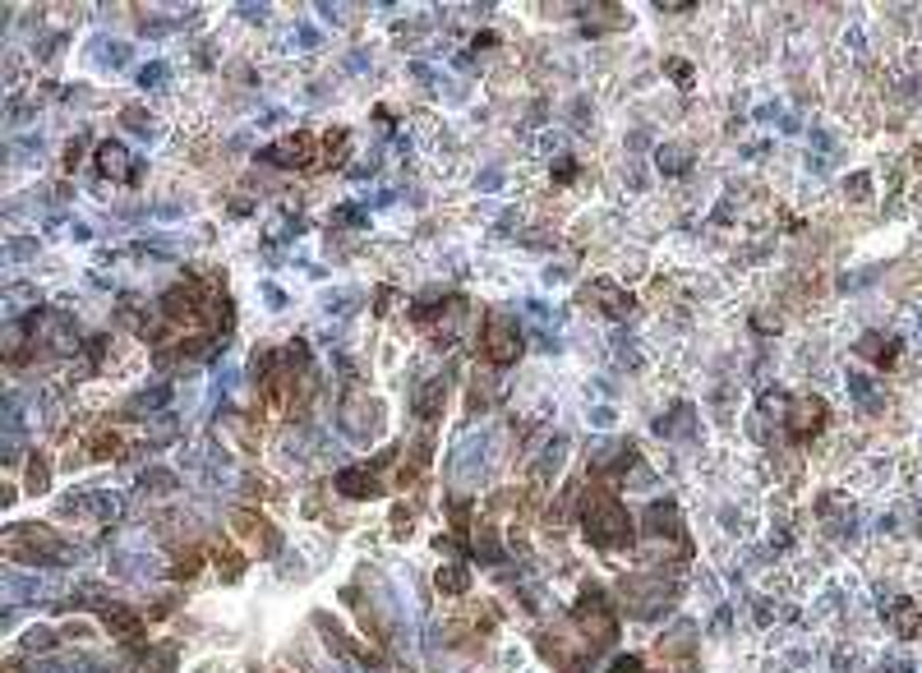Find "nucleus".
Returning <instances> with one entry per match:
<instances>
[{
	"label": "nucleus",
	"mask_w": 922,
	"mask_h": 673,
	"mask_svg": "<svg viewBox=\"0 0 922 673\" xmlns=\"http://www.w3.org/2000/svg\"><path fill=\"white\" fill-rule=\"evenodd\" d=\"M337 489H342L346 498H374V494H379V480H374L370 470L351 466V470H342V475H337Z\"/></svg>",
	"instance_id": "9b49d317"
},
{
	"label": "nucleus",
	"mask_w": 922,
	"mask_h": 673,
	"mask_svg": "<svg viewBox=\"0 0 922 673\" xmlns=\"http://www.w3.org/2000/svg\"><path fill=\"white\" fill-rule=\"evenodd\" d=\"M171 572H176V577H194V572H198V553H180Z\"/></svg>",
	"instance_id": "f3484780"
},
{
	"label": "nucleus",
	"mask_w": 922,
	"mask_h": 673,
	"mask_svg": "<svg viewBox=\"0 0 922 673\" xmlns=\"http://www.w3.org/2000/svg\"><path fill=\"white\" fill-rule=\"evenodd\" d=\"M577 623H581V632H586L595 646H614V637H618V618H614L609 600L599 596V590H586V596H581Z\"/></svg>",
	"instance_id": "7ed1b4c3"
},
{
	"label": "nucleus",
	"mask_w": 922,
	"mask_h": 673,
	"mask_svg": "<svg viewBox=\"0 0 922 673\" xmlns=\"http://www.w3.org/2000/svg\"><path fill=\"white\" fill-rule=\"evenodd\" d=\"M586 296H599V300H605V314H614V319L632 314V296H623V291H618V286H609V282H595Z\"/></svg>",
	"instance_id": "ddd939ff"
},
{
	"label": "nucleus",
	"mask_w": 922,
	"mask_h": 673,
	"mask_svg": "<svg viewBox=\"0 0 922 673\" xmlns=\"http://www.w3.org/2000/svg\"><path fill=\"white\" fill-rule=\"evenodd\" d=\"M655 162H660V171H669V176H683V171L692 167V152H688L683 143H664V148L655 152Z\"/></svg>",
	"instance_id": "4468645a"
},
{
	"label": "nucleus",
	"mask_w": 922,
	"mask_h": 673,
	"mask_svg": "<svg viewBox=\"0 0 922 673\" xmlns=\"http://www.w3.org/2000/svg\"><path fill=\"white\" fill-rule=\"evenodd\" d=\"M881 614H886V623L895 627V637H917V632H922V609H917L913 600H895V605H886Z\"/></svg>",
	"instance_id": "6e6552de"
},
{
	"label": "nucleus",
	"mask_w": 922,
	"mask_h": 673,
	"mask_svg": "<svg viewBox=\"0 0 922 673\" xmlns=\"http://www.w3.org/2000/svg\"><path fill=\"white\" fill-rule=\"evenodd\" d=\"M858 355H867V360H876L881 369H886V365L899 360V341H895V337H881V332H867V337L858 341Z\"/></svg>",
	"instance_id": "9d476101"
},
{
	"label": "nucleus",
	"mask_w": 922,
	"mask_h": 673,
	"mask_svg": "<svg viewBox=\"0 0 922 673\" xmlns=\"http://www.w3.org/2000/svg\"><path fill=\"white\" fill-rule=\"evenodd\" d=\"M32 646H51V632H47V627H32V632H28V650H32Z\"/></svg>",
	"instance_id": "a211bd4d"
},
{
	"label": "nucleus",
	"mask_w": 922,
	"mask_h": 673,
	"mask_svg": "<svg viewBox=\"0 0 922 673\" xmlns=\"http://www.w3.org/2000/svg\"><path fill=\"white\" fill-rule=\"evenodd\" d=\"M5 553L10 559H23V563H51L65 553V544L51 535V531H37V526H14L5 535Z\"/></svg>",
	"instance_id": "f03ea898"
},
{
	"label": "nucleus",
	"mask_w": 922,
	"mask_h": 673,
	"mask_svg": "<svg viewBox=\"0 0 922 673\" xmlns=\"http://www.w3.org/2000/svg\"><path fill=\"white\" fill-rule=\"evenodd\" d=\"M102 623L115 632L120 641H139V637H143V618H139L134 609H125V605H106Z\"/></svg>",
	"instance_id": "1a4fd4ad"
},
{
	"label": "nucleus",
	"mask_w": 922,
	"mask_h": 673,
	"mask_svg": "<svg viewBox=\"0 0 922 673\" xmlns=\"http://www.w3.org/2000/svg\"><path fill=\"white\" fill-rule=\"evenodd\" d=\"M235 531L245 535V540H254V544H263V553H272V549H277V535L268 531V522H263V517H254V512H235Z\"/></svg>",
	"instance_id": "f8f14e48"
},
{
	"label": "nucleus",
	"mask_w": 922,
	"mask_h": 673,
	"mask_svg": "<svg viewBox=\"0 0 922 673\" xmlns=\"http://www.w3.org/2000/svg\"><path fill=\"white\" fill-rule=\"evenodd\" d=\"M466 586H470V572L461 563L438 568V590H443V596H466Z\"/></svg>",
	"instance_id": "2eb2a0df"
},
{
	"label": "nucleus",
	"mask_w": 922,
	"mask_h": 673,
	"mask_svg": "<svg viewBox=\"0 0 922 673\" xmlns=\"http://www.w3.org/2000/svg\"><path fill=\"white\" fill-rule=\"evenodd\" d=\"M97 171L102 176H111V180H130V185H139L143 180V167L134 162V157L120 148V143H97Z\"/></svg>",
	"instance_id": "423d86ee"
},
{
	"label": "nucleus",
	"mask_w": 922,
	"mask_h": 673,
	"mask_svg": "<svg viewBox=\"0 0 922 673\" xmlns=\"http://www.w3.org/2000/svg\"><path fill=\"white\" fill-rule=\"evenodd\" d=\"M581 526H586V540L599 549H614V544L632 540V517L614 494H590L586 512H581Z\"/></svg>",
	"instance_id": "f257e3e1"
},
{
	"label": "nucleus",
	"mask_w": 922,
	"mask_h": 673,
	"mask_svg": "<svg viewBox=\"0 0 922 673\" xmlns=\"http://www.w3.org/2000/svg\"><path fill=\"white\" fill-rule=\"evenodd\" d=\"M784 429H789V439L793 443H812L817 433L826 429V402L821 397H798L784 415Z\"/></svg>",
	"instance_id": "39448f33"
},
{
	"label": "nucleus",
	"mask_w": 922,
	"mask_h": 673,
	"mask_svg": "<svg viewBox=\"0 0 922 673\" xmlns=\"http://www.w3.org/2000/svg\"><path fill=\"white\" fill-rule=\"evenodd\" d=\"M162 78H167V65H162V60H152V65L139 69V84H143V88H157Z\"/></svg>",
	"instance_id": "dca6fc26"
},
{
	"label": "nucleus",
	"mask_w": 922,
	"mask_h": 673,
	"mask_svg": "<svg viewBox=\"0 0 922 673\" xmlns=\"http://www.w3.org/2000/svg\"><path fill=\"white\" fill-rule=\"evenodd\" d=\"M309 157H314L309 134H291V139H277L272 148H263V162L272 167H309Z\"/></svg>",
	"instance_id": "0eeeda50"
},
{
	"label": "nucleus",
	"mask_w": 922,
	"mask_h": 673,
	"mask_svg": "<svg viewBox=\"0 0 922 673\" xmlns=\"http://www.w3.org/2000/svg\"><path fill=\"white\" fill-rule=\"evenodd\" d=\"M521 355V337H516V323L507 314H489L485 323V360L489 365H512Z\"/></svg>",
	"instance_id": "20e7f679"
}]
</instances>
